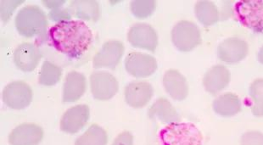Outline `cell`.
Wrapping results in <instances>:
<instances>
[{"instance_id":"cell-1","label":"cell","mask_w":263,"mask_h":145,"mask_svg":"<svg viewBox=\"0 0 263 145\" xmlns=\"http://www.w3.org/2000/svg\"><path fill=\"white\" fill-rule=\"evenodd\" d=\"M52 46L70 58H79L87 52L93 41L89 27L81 21H63L49 29Z\"/></svg>"},{"instance_id":"cell-2","label":"cell","mask_w":263,"mask_h":145,"mask_svg":"<svg viewBox=\"0 0 263 145\" xmlns=\"http://www.w3.org/2000/svg\"><path fill=\"white\" fill-rule=\"evenodd\" d=\"M161 145H202L203 136L192 123L175 122L161 129L159 134Z\"/></svg>"},{"instance_id":"cell-3","label":"cell","mask_w":263,"mask_h":145,"mask_svg":"<svg viewBox=\"0 0 263 145\" xmlns=\"http://www.w3.org/2000/svg\"><path fill=\"white\" fill-rule=\"evenodd\" d=\"M15 23L20 35L32 38L44 33L48 21L45 13L39 6L28 5L18 12Z\"/></svg>"},{"instance_id":"cell-4","label":"cell","mask_w":263,"mask_h":145,"mask_svg":"<svg viewBox=\"0 0 263 145\" xmlns=\"http://www.w3.org/2000/svg\"><path fill=\"white\" fill-rule=\"evenodd\" d=\"M234 13L242 26L255 32H263V0L238 1Z\"/></svg>"},{"instance_id":"cell-5","label":"cell","mask_w":263,"mask_h":145,"mask_svg":"<svg viewBox=\"0 0 263 145\" xmlns=\"http://www.w3.org/2000/svg\"><path fill=\"white\" fill-rule=\"evenodd\" d=\"M172 40L178 50L182 52L193 50L201 43L200 28L193 22L181 21L173 28Z\"/></svg>"},{"instance_id":"cell-6","label":"cell","mask_w":263,"mask_h":145,"mask_svg":"<svg viewBox=\"0 0 263 145\" xmlns=\"http://www.w3.org/2000/svg\"><path fill=\"white\" fill-rule=\"evenodd\" d=\"M2 98L4 103L10 109L23 110L32 102V90L26 82L16 81L5 87Z\"/></svg>"},{"instance_id":"cell-7","label":"cell","mask_w":263,"mask_h":145,"mask_svg":"<svg viewBox=\"0 0 263 145\" xmlns=\"http://www.w3.org/2000/svg\"><path fill=\"white\" fill-rule=\"evenodd\" d=\"M91 92L98 100H108L117 95L119 84L114 76L105 71H96L90 76Z\"/></svg>"},{"instance_id":"cell-8","label":"cell","mask_w":263,"mask_h":145,"mask_svg":"<svg viewBox=\"0 0 263 145\" xmlns=\"http://www.w3.org/2000/svg\"><path fill=\"white\" fill-rule=\"evenodd\" d=\"M125 68L134 78H147L156 72L157 61L155 57L147 53L134 52L125 60Z\"/></svg>"},{"instance_id":"cell-9","label":"cell","mask_w":263,"mask_h":145,"mask_svg":"<svg viewBox=\"0 0 263 145\" xmlns=\"http://www.w3.org/2000/svg\"><path fill=\"white\" fill-rule=\"evenodd\" d=\"M249 52L248 44L239 38H229L222 42L217 48V57L228 64L239 63L246 58Z\"/></svg>"},{"instance_id":"cell-10","label":"cell","mask_w":263,"mask_h":145,"mask_svg":"<svg viewBox=\"0 0 263 145\" xmlns=\"http://www.w3.org/2000/svg\"><path fill=\"white\" fill-rule=\"evenodd\" d=\"M124 45L122 42L110 40L103 44L102 48L93 57V66L99 68L114 69L124 53Z\"/></svg>"},{"instance_id":"cell-11","label":"cell","mask_w":263,"mask_h":145,"mask_svg":"<svg viewBox=\"0 0 263 145\" xmlns=\"http://www.w3.org/2000/svg\"><path fill=\"white\" fill-rule=\"evenodd\" d=\"M129 44L134 48H144L154 52L158 44V37L153 27L145 23H138L130 28L127 34Z\"/></svg>"},{"instance_id":"cell-12","label":"cell","mask_w":263,"mask_h":145,"mask_svg":"<svg viewBox=\"0 0 263 145\" xmlns=\"http://www.w3.org/2000/svg\"><path fill=\"white\" fill-rule=\"evenodd\" d=\"M90 116L89 107L78 104L67 110L61 120V130L64 133L74 134L83 129Z\"/></svg>"},{"instance_id":"cell-13","label":"cell","mask_w":263,"mask_h":145,"mask_svg":"<svg viewBox=\"0 0 263 145\" xmlns=\"http://www.w3.org/2000/svg\"><path fill=\"white\" fill-rule=\"evenodd\" d=\"M44 137V130L36 124L23 123L9 136L10 145H37Z\"/></svg>"},{"instance_id":"cell-14","label":"cell","mask_w":263,"mask_h":145,"mask_svg":"<svg viewBox=\"0 0 263 145\" xmlns=\"http://www.w3.org/2000/svg\"><path fill=\"white\" fill-rule=\"evenodd\" d=\"M153 87L148 82H132L125 88V100L133 108L145 106L153 96Z\"/></svg>"},{"instance_id":"cell-15","label":"cell","mask_w":263,"mask_h":145,"mask_svg":"<svg viewBox=\"0 0 263 145\" xmlns=\"http://www.w3.org/2000/svg\"><path fill=\"white\" fill-rule=\"evenodd\" d=\"M42 53L34 44L23 43L16 48L14 53V62L18 69L30 72L34 70L41 60Z\"/></svg>"},{"instance_id":"cell-16","label":"cell","mask_w":263,"mask_h":145,"mask_svg":"<svg viewBox=\"0 0 263 145\" xmlns=\"http://www.w3.org/2000/svg\"><path fill=\"white\" fill-rule=\"evenodd\" d=\"M231 80V74L224 65H217L210 68L203 78V86L211 95H217L224 89Z\"/></svg>"},{"instance_id":"cell-17","label":"cell","mask_w":263,"mask_h":145,"mask_svg":"<svg viewBox=\"0 0 263 145\" xmlns=\"http://www.w3.org/2000/svg\"><path fill=\"white\" fill-rule=\"evenodd\" d=\"M163 85L166 92L175 100L182 101L188 96V82L178 70H167L163 77Z\"/></svg>"},{"instance_id":"cell-18","label":"cell","mask_w":263,"mask_h":145,"mask_svg":"<svg viewBox=\"0 0 263 145\" xmlns=\"http://www.w3.org/2000/svg\"><path fill=\"white\" fill-rule=\"evenodd\" d=\"M87 89L85 76L78 71H71L66 76L63 87L64 103H73L83 96Z\"/></svg>"},{"instance_id":"cell-19","label":"cell","mask_w":263,"mask_h":145,"mask_svg":"<svg viewBox=\"0 0 263 145\" xmlns=\"http://www.w3.org/2000/svg\"><path fill=\"white\" fill-rule=\"evenodd\" d=\"M148 116L151 120H159L168 125L178 122L180 120L175 108L166 98H159L149 108Z\"/></svg>"},{"instance_id":"cell-20","label":"cell","mask_w":263,"mask_h":145,"mask_svg":"<svg viewBox=\"0 0 263 145\" xmlns=\"http://www.w3.org/2000/svg\"><path fill=\"white\" fill-rule=\"evenodd\" d=\"M212 108L215 113L222 117H231L241 111V101L232 93H226L214 99Z\"/></svg>"},{"instance_id":"cell-21","label":"cell","mask_w":263,"mask_h":145,"mask_svg":"<svg viewBox=\"0 0 263 145\" xmlns=\"http://www.w3.org/2000/svg\"><path fill=\"white\" fill-rule=\"evenodd\" d=\"M69 11L80 19L97 22L100 17V7L97 1H71Z\"/></svg>"},{"instance_id":"cell-22","label":"cell","mask_w":263,"mask_h":145,"mask_svg":"<svg viewBox=\"0 0 263 145\" xmlns=\"http://www.w3.org/2000/svg\"><path fill=\"white\" fill-rule=\"evenodd\" d=\"M195 15L198 21L206 27L216 24L220 15L217 5L212 1H199L195 6Z\"/></svg>"},{"instance_id":"cell-23","label":"cell","mask_w":263,"mask_h":145,"mask_svg":"<svg viewBox=\"0 0 263 145\" xmlns=\"http://www.w3.org/2000/svg\"><path fill=\"white\" fill-rule=\"evenodd\" d=\"M107 143V133L102 128L93 124L76 140L75 145H106Z\"/></svg>"},{"instance_id":"cell-24","label":"cell","mask_w":263,"mask_h":145,"mask_svg":"<svg viewBox=\"0 0 263 145\" xmlns=\"http://www.w3.org/2000/svg\"><path fill=\"white\" fill-rule=\"evenodd\" d=\"M62 69L60 66L44 61L39 73V83L44 86H53L61 80Z\"/></svg>"},{"instance_id":"cell-25","label":"cell","mask_w":263,"mask_h":145,"mask_svg":"<svg viewBox=\"0 0 263 145\" xmlns=\"http://www.w3.org/2000/svg\"><path fill=\"white\" fill-rule=\"evenodd\" d=\"M249 94L252 100L251 112L254 116H263V79H256L251 83Z\"/></svg>"},{"instance_id":"cell-26","label":"cell","mask_w":263,"mask_h":145,"mask_svg":"<svg viewBox=\"0 0 263 145\" xmlns=\"http://www.w3.org/2000/svg\"><path fill=\"white\" fill-rule=\"evenodd\" d=\"M156 8V2L154 0H134L130 5L132 13L139 19H145L151 16Z\"/></svg>"},{"instance_id":"cell-27","label":"cell","mask_w":263,"mask_h":145,"mask_svg":"<svg viewBox=\"0 0 263 145\" xmlns=\"http://www.w3.org/2000/svg\"><path fill=\"white\" fill-rule=\"evenodd\" d=\"M240 145H263V133L259 131H248L242 135Z\"/></svg>"},{"instance_id":"cell-28","label":"cell","mask_w":263,"mask_h":145,"mask_svg":"<svg viewBox=\"0 0 263 145\" xmlns=\"http://www.w3.org/2000/svg\"><path fill=\"white\" fill-rule=\"evenodd\" d=\"M24 1H1V18L6 23L15 9Z\"/></svg>"},{"instance_id":"cell-29","label":"cell","mask_w":263,"mask_h":145,"mask_svg":"<svg viewBox=\"0 0 263 145\" xmlns=\"http://www.w3.org/2000/svg\"><path fill=\"white\" fill-rule=\"evenodd\" d=\"M49 16L53 21L55 22H63V21H69L71 18V13L69 10H54L52 12L49 13Z\"/></svg>"},{"instance_id":"cell-30","label":"cell","mask_w":263,"mask_h":145,"mask_svg":"<svg viewBox=\"0 0 263 145\" xmlns=\"http://www.w3.org/2000/svg\"><path fill=\"white\" fill-rule=\"evenodd\" d=\"M111 145H134V137L126 131L117 136Z\"/></svg>"},{"instance_id":"cell-31","label":"cell","mask_w":263,"mask_h":145,"mask_svg":"<svg viewBox=\"0 0 263 145\" xmlns=\"http://www.w3.org/2000/svg\"><path fill=\"white\" fill-rule=\"evenodd\" d=\"M44 5L50 10H57L61 5H63L66 1H43Z\"/></svg>"},{"instance_id":"cell-32","label":"cell","mask_w":263,"mask_h":145,"mask_svg":"<svg viewBox=\"0 0 263 145\" xmlns=\"http://www.w3.org/2000/svg\"><path fill=\"white\" fill-rule=\"evenodd\" d=\"M257 59H258L259 62L263 65V46L261 47V48H260V50H259Z\"/></svg>"}]
</instances>
